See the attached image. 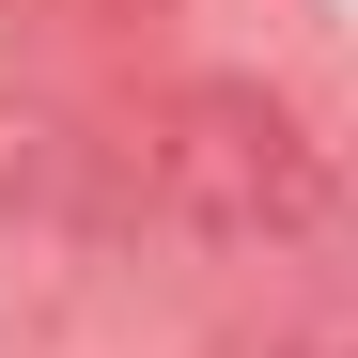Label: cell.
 Segmentation results:
<instances>
[{"instance_id":"1","label":"cell","mask_w":358,"mask_h":358,"mask_svg":"<svg viewBox=\"0 0 358 358\" xmlns=\"http://www.w3.org/2000/svg\"><path fill=\"white\" fill-rule=\"evenodd\" d=\"M141 203H156V234H187V250H296V234H327L343 156L312 141V109L265 94V78H171L156 125H141Z\"/></svg>"},{"instance_id":"2","label":"cell","mask_w":358,"mask_h":358,"mask_svg":"<svg viewBox=\"0 0 358 358\" xmlns=\"http://www.w3.org/2000/svg\"><path fill=\"white\" fill-rule=\"evenodd\" d=\"M94 16H125V0H94Z\"/></svg>"}]
</instances>
